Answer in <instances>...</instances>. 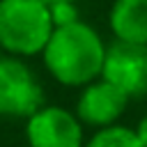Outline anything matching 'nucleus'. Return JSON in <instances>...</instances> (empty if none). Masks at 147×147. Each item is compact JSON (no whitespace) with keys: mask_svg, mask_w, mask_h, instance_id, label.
<instances>
[{"mask_svg":"<svg viewBox=\"0 0 147 147\" xmlns=\"http://www.w3.org/2000/svg\"><path fill=\"white\" fill-rule=\"evenodd\" d=\"M129 96L110 85L103 78H96L94 83L85 85L78 94L76 101V117L80 119L83 126H92V129H106L119 122V117L126 113L129 108Z\"/></svg>","mask_w":147,"mask_h":147,"instance_id":"obj_6","label":"nucleus"},{"mask_svg":"<svg viewBox=\"0 0 147 147\" xmlns=\"http://www.w3.org/2000/svg\"><path fill=\"white\" fill-rule=\"evenodd\" d=\"M44 103V87L30 64L21 57L2 55L0 60V117L28 119Z\"/></svg>","mask_w":147,"mask_h":147,"instance_id":"obj_3","label":"nucleus"},{"mask_svg":"<svg viewBox=\"0 0 147 147\" xmlns=\"http://www.w3.org/2000/svg\"><path fill=\"white\" fill-rule=\"evenodd\" d=\"M136 136H138V140H140V145L142 147H147V115H142L140 117V122L136 124Z\"/></svg>","mask_w":147,"mask_h":147,"instance_id":"obj_10","label":"nucleus"},{"mask_svg":"<svg viewBox=\"0 0 147 147\" xmlns=\"http://www.w3.org/2000/svg\"><path fill=\"white\" fill-rule=\"evenodd\" d=\"M46 7H51V5H62V2H76V0H41Z\"/></svg>","mask_w":147,"mask_h":147,"instance_id":"obj_11","label":"nucleus"},{"mask_svg":"<svg viewBox=\"0 0 147 147\" xmlns=\"http://www.w3.org/2000/svg\"><path fill=\"white\" fill-rule=\"evenodd\" d=\"M25 140L30 147H83V124L76 113L62 106H41L25 119Z\"/></svg>","mask_w":147,"mask_h":147,"instance_id":"obj_4","label":"nucleus"},{"mask_svg":"<svg viewBox=\"0 0 147 147\" xmlns=\"http://www.w3.org/2000/svg\"><path fill=\"white\" fill-rule=\"evenodd\" d=\"M103 57L106 44L101 34L83 21L53 28L41 51L46 71L64 87H85L101 78Z\"/></svg>","mask_w":147,"mask_h":147,"instance_id":"obj_1","label":"nucleus"},{"mask_svg":"<svg viewBox=\"0 0 147 147\" xmlns=\"http://www.w3.org/2000/svg\"><path fill=\"white\" fill-rule=\"evenodd\" d=\"M0 60H2V51H0Z\"/></svg>","mask_w":147,"mask_h":147,"instance_id":"obj_12","label":"nucleus"},{"mask_svg":"<svg viewBox=\"0 0 147 147\" xmlns=\"http://www.w3.org/2000/svg\"><path fill=\"white\" fill-rule=\"evenodd\" d=\"M53 21L41 0H0V51L11 57L41 55Z\"/></svg>","mask_w":147,"mask_h":147,"instance_id":"obj_2","label":"nucleus"},{"mask_svg":"<svg viewBox=\"0 0 147 147\" xmlns=\"http://www.w3.org/2000/svg\"><path fill=\"white\" fill-rule=\"evenodd\" d=\"M101 78L119 87L129 99L147 94V46L124 41L106 46Z\"/></svg>","mask_w":147,"mask_h":147,"instance_id":"obj_5","label":"nucleus"},{"mask_svg":"<svg viewBox=\"0 0 147 147\" xmlns=\"http://www.w3.org/2000/svg\"><path fill=\"white\" fill-rule=\"evenodd\" d=\"M48 14H51V21H53V28H64V25H71V23L80 21L76 2L51 5V7H48Z\"/></svg>","mask_w":147,"mask_h":147,"instance_id":"obj_9","label":"nucleus"},{"mask_svg":"<svg viewBox=\"0 0 147 147\" xmlns=\"http://www.w3.org/2000/svg\"><path fill=\"white\" fill-rule=\"evenodd\" d=\"M108 25L115 41L147 46V0H113Z\"/></svg>","mask_w":147,"mask_h":147,"instance_id":"obj_7","label":"nucleus"},{"mask_svg":"<svg viewBox=\"0 0 147 147\" xmlns=\"http://www.w3.org/2000/svg\"><path fill=\"white\" fill-rule=\"evenodd\" d=\"M83 147H142L136 131L124 124H113L106 129H99Z\"/></svg>","mask_w":147,"mask_h":147,"instance_id":"obj_8","label":"nucleus"}]
</instances>
